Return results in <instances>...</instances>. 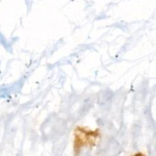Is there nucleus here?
Listing matches in <instances>:
<instances>
[{"label":"nucleus","instance_id":"nucleus-1","mask_svg":"<svg viewBox=\"0 0 156 156\" xmlns=\"http://www.w3.org/2000/svg\"><path fill=\"white\" fill-rule=\"evenodd\" d=\"M99 129H90L82 126H77L74 129V146L80 149L82 146H91L99 138Z\"/></svg>","mask_w":156,"mask_h":156}]
</instances>
